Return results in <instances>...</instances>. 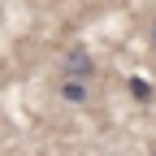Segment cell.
Listing matches in <instances>:
<instances>
[{
  "instance_id": "6da1fadb",
  "label": "cell",
  "mask_w": 156,
  "mask_h": 156,
  "mask_svg": "<svg viewBox=\"0 0 156 156\" xmlns=\"http://www.w3.org/2000/svg\"><path fill=\"white\" fill-rule=\"evenodd\" d=\"M61 78H78V83H87V78H95V56L87 48H69L61 56Z\"/></svg>"
},
{
  "instance_id": "7a4b0ae2",
  "label": "cell",
  "mask_w": 156,
  "mask_h": 156,
  "mask_svg": "<svg viewBox=\"0 0 156 156\" xmlns=\"http://www.w3.org/2000/svg\"><path fill=\"white\" fill-rule=\"evenodd\" d=\"M61 95H65L69 104H83L91 91H87V83H78V78H61Z\"/></svg>"
},
{
  "instance_id": "3957f363",
  "label": "cell",
  "mask_w": 156,
  "mask_h": 156,
  "mask_svg": "<svg viewBox=\"0 0 156 156\" xmlns=\"http://www.w3.org/2000/svg\"><path fill=\"white\" fill-rule=\"evenodd\" d=\"M130 95H134L139 104H147V100H152V83H143V78H130Z\"/></svg>"
},
{
  "instance_id": "277c9868",
  "label": "cell",
  "mask_w": 156,
  "mask_h": 156,
  "mask_svg": "<svg viewBox=\"0 0 156 156\" xmlns=\"http://www.w3.org/2000/svg\"><path fill=\"white\" fill-rule=\"evenodd\" d=\"M152 48H156V22H152Z\"/></svg>"
},
{
  "instance_id": "5b68a950",
  "label": "cell",
  "mask_w": 156,
  "mask_h": 156,
  "mask_svg": "<svg viewBox=\"0 0 156 156\" xmlns=\"http://www.w3.org/2000/svg\"><path fill=\"white\" fill-rule=\"evenodd\" d=\"M152 156H156V152H152Z\"/></svg>"
}]
</instances>
